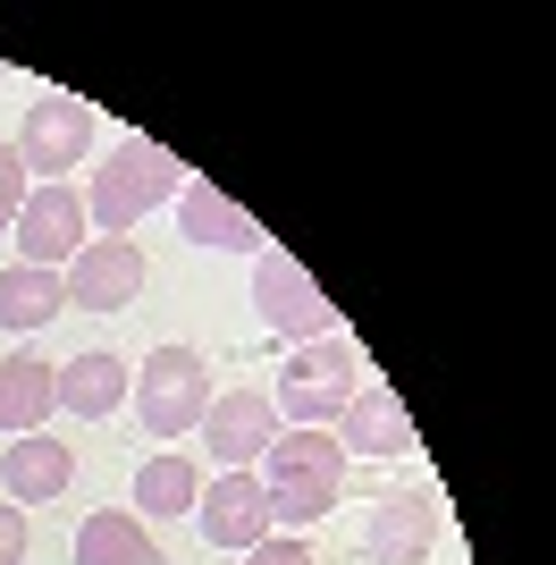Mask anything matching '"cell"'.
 <instances>
[{"label": "cell", "instance_id": "6da1fadb", "mask_svg": "<svg viewBox=\"0 0 556 565\" xmlns=\"http://www.w3.org/2000/svg\"><path fill=\"white\" fill-rule=\"evenodd\" d=\"M254 481L270 498V523L303 532V523H321L346 498V448H338V430H278L270 448H261Z\"/></svg>", "mask_w": 556, "mask_h": 565}, {"label": "cell", "instance_id": "7a4b0ae2", "mask_svg": "<svg viewBox=\"0 0 556 565\" xmlns=\"http://www.w3.org/2000/svg\"><path fill=\"white\" fill-rule=\"evenodd\" d=\"M178 186H185V169H178V152H169V143L118 136L110 161H101V178H93V194H85V220H93L101 236H136V220L161 212V203H178Z\"/></svg>", "mask_w": 556, "mask_h": 565}, {"label": "cell", "instance_id": "3957f363", "mask_svg": "<svg viewBox=\"0 0 556 565\" xmlns=\"http://www.w3.org/2000/svg\"><path fill=\"white\" fill-rule=\"evenodd\" d=\"M354 388H363V363H354L346 338H303L296 363H287V372H278V388H270L278 430H329V423L354 405Z\"/></svg>", "mask_w": 556, "mask_h": 565}, {"label": "cell", "instance_id": "277c9868", "mask_svg": "<svg viewBox=\"0 0 556 565\" xmlns=\"http://www.w3.org/2000/svg\"><path fill=\"white\" fill-rule=\"evenodd\" d=\"M136 423L152 430V439H185V430H203V414H211V363L194 347H152L136 363Z\"/></svg>", "mask_w": 556, "mask_h": 565}, {"label": "cell", "instance_id": "5b68a950", "mask_svg": "<svg viewBox=\"0 0 556 565\" xmlns=\"http://www.w3.org/2000/svg\"><path fill=\"white\" fill-rule=\"evenodd\" d=\"M93 136H101V118H93V102L60 94L51 85L43 102H25V127H18V161L34 186H68V169H85Z\"/></svg>", "mask_w": 556, "mask_h": 565}, {"label": "cell", "instance_id": "8992f818", "mask_svg": "<svg viewBox=\"0 0 556 565\" xmlns=\"http://www.w3.org/2000/svg\"><path fill=\"white\" fill-rule=\"evenodd\" d=\"M254 312L278 338H296V347L303 338H338V305L321 296V279H312L287 245H261L254 254Z\"/></svg>", "mask_w": 556, "mask_h": 565}, {"label": "cell", "instance_id": "52a82bcc", "mask_svg": "<svg viewBox=\"0 0 556 565\" xmlns=\"http://www.w3.org/2000/svg\"><path fill=\"white\" fill-rule=\"evenodd\" d=\"M60 279H68L76 312H127L143 296V279H152V262H143L136 236H85V254H76Z\"/></svg>", "mask_w": 556, "mask_h": 565}, {"label": "cell", "instance_id": "ba28073f", "mask_svg": "<svg viewBox=\"0 0 556 565\" xmlns=\"http://www.w3.org/2000/svg\"><path fill=\"white\" fill-rule=\"evenodd\" d=\"M270 439H278L270 388H220V397H211V414H203V456H211L220 472H254Z\"/></svg>", "mask_w": 556, "mask_h": 565}, {"label": "cell", "instance_id": "9c48e42d", "mask_svg": "<svg viewBox=\"0 0 556 565\" xmlns=\"http://www.w3.org/2000/svg\"><path fill=\"white\" fill-rule=\"evenodd\" d=\"M9 236H18V262H34V270H68V262L85 254V236H93L85 194H76V186H34Z\"/></svg>", "mask_w": 556, "mask_h": 565}, {"label": "cell", "instance_id": "30bf717a", "mask_svg": "<svg viewBox=\"0 0 556 565\" xmlns=\"http://www.w3.org/2000/svg\"><path fill=\"white\" fill-rule=\"evenodd\" d=\"M194 523H203L211 548L245 557L254 541H270V498H261L254 472H220V481H203V498H194Z\"/></svg>", "mask_w": 556, "mask_h": 565}, {"label": "cell", "instance_id": "8fae6325", "mask_svg": "<svg viewBox=\"0 0 556 565\" xmlns=\"http://www.w3.org/2000/svg\"><path fill=\"white\" fill-rule=\"evenodd\" d=\"M68 481H76V448L51 430H25L0 448V498L9 507H51V498H68Z\"/></svg>", "mask_w": 556, "mask_h": 565}, {"label": "cell", "instance_id": "7c38bea8", "mask_svg": "<svg viewBox=\"0 0 556 565\" xmlns=\"http://www.w3.org/2000/svg\"><path fill=\"white\" fill-rule=\"evenodd\" d=\"M338 448H346V465L363 456V465H396V456L414 448V414H405V397L396 388H354V405L338 414Z\"/></svg>", "mask_w": 556, "mask_h": 565}, {"label": "cell", "instance_id": "4fadbf2b", "mask_svg": "<svg viewBox=\"0 0 556 565\" xmlns=\"http://www.w3.org/2000/svg\"><path fill=\"white\" fill-rule=\"evenodd\" d=\"M178 220H185V245H211V254H261L270 245V228L245 203H228L211 178H185L178 186Z\"/></svg>", "mask_w": 556, "mask_h": 565}, {"label": "cell", "instance_id": "5bb4252c", "mask_svg": "<svg viewBox=\"0 0 556 565\" xmlns=\"http://www.w3.org/2000/svg\"><path fill=\"white\" fill-rule=\"evenodd\" d=\"M439 548V498H379L363 523V557L371 565H430Z\"/></svg>", "mask_w": 556, "mask_h": 565}, {"label": "cell", "instance_id": "9a60e30c", "mask_svg": "<svg viewBox=\"0 0 556 565\" xmlns=\"http://www.w3.org/2000/svg\"><path fill=\"white\" fill-rule=\"evenodd\" d=\"M127 388H136V363H118L110 347L60 363V414H76V423H110L118 405H127Z\"/></svg>", "mask_w": 556, "mask_h": 565}, {"label": "cell", "instance_id": "2e32d148", "mask_svg": "<svg viewBox=\"0 0 556 565\" xmlns=\"http://www.w3.org/2000/svg\"><path fill=\"white\" fill-rule=\"evenodd\" d=\"M60 414V363L43 354H0V430L25 439V430H43Z\"/></svg>", "mask_w": 556, "mask_h": 565}, {"label": "cell", "instance_id": "e0dca14e", "mask_svg": "<svg viewBox=\"0 0 556 565\" xmlns=\"http://www.w3.org/2000/svg\"><path fill=\"white\" fill-rule=\"evenodd\" d=\"M68 565H161V541L136 507H93L76 523V557Z\"/></svg>", "mask_w": 556, "mask_h": 565}, {"label": "cell", "instance_id": "ac0fdd59", "mask_svg": "<svg viewBox=\"0 0 556 565\" xmlns=\"http://www.w3.org/2000/svg\"><path fill=\"white\" fill-rule=\"evenodd\" d=\"M60 305H68V279H60V270H34V262H9V270H0V330L34 338V330L60 321Z\"/></svg>", "mask_w": 556, "mask_h": 565}, {"label": "cell", "instance_id": "d6986e66", "mask_svg": "<svg viewBox=\"0 0 556 565\" xmlns=\"http://www.w3.org/2000/svg\"><path fill=\"white\" fill-rule=\"evenodd\" d=\"M194 498H203V472H194V456L161 448L152 465H136V515L161 523V515H194Z\"/></svg>", "mask_w": 556, "mask_h": 565}, {"label": "cell", "instance_id": "ffe728a7", "mask_svg": "<svg viewBox=\"0 0 556 565\" xmlns=\"http://www.w3.org/2000/svg\"><path fill=\"white\" fill-rule=\"evenodd\" d=\"M25 194H34V178H25V161H18V143H0V236L18 228V212H25Z\"/></svg>", "mask_w": 556, "mask_h": 565}, {"label": "cell", "instance_id": "44dd1931", "mask_svg": "<svg viewBox=\"0 0 556 565\" xmlns=\"http://www.w3.org/2000/svg\"><path fill=\"white\" fill-rule=\"evenodd\" d=\"M236 565H321V557H312V541H303V532H270V541H254Z\"/></svg>", "mask_w": 556, "mask_h": 565}, {"label": "cell", "instance_id": "7402d4cb", "mask_svg": "<svg viewBox=\"0 0 556 565\" xmlns=\"http://www.w3.org/2000/svg\"><path fill=\"white\" fill-rule=\"evenodd\" d=\"M0 565H25V507L0 498Z\"/></svg>", "mask_w": 556, "mask_h": 565}]
</instances>
